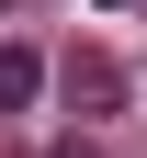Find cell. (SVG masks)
Masks as SVG:
<instances>
[{"label": "cell", "mask_w": 147, "mask_h": 158, "mask_svg": "<svg viewBox=\"0 0 147 158\" xmlns=\"http://www.w3.org/2000/svg\"><path fill=\"white\" fill-rule=\"evenodd\" d=\"M68 102L79 113H113L124 102V68H113V56H68Z\"/></svg>", "instance_id": "6da1fadb"}, {"label": "cell", "mask_w": 147, "mask_h": 158, "mask_svg": "<svg viewBox=\"0 0 147 158\" xmlns=\"http://www.w3.org/2000/svg\"><path fill=\"white\" fill-rule=\"evenodd\" d=\"M34 90H45V56L34 45H0V113H34Z\"/></svg>", "instance_id": "7a4b0ae2"}, {"label": "cell", "mask_w": 147, "mask_h": 158, "mask_svg": "<svg viewBox=\"0 0 147 158\" xmlns=\"http://www.w3.org/2000/svg\"><path fill=\"white\" fill-rule=\"evenodd\" d=\"M45 158H102V147H91V135H57V147H45Z\"/></svg>", "instance_id": "3957f363"}, {"label": "cell", "mask_w": 147, "mask_h": 158, "mask_svg": "<svg viewBox=\"0 0 147 158\" xmlns=\"http://www.w3.org/2000/svg\"><path fill=\"white\" fill-rule=\"evenodd\" d=\"M102 11H124V0H102Z\"/></svg>", "instance_id": "277c9868"}]
</instances>
